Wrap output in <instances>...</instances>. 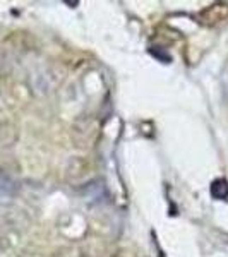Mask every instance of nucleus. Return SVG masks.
Listing matches in <instances>:
<instances>
[{
	"mask_svg": "<svg viewBox=\"0 0 228 257\" xmlns=\"http://www.w3.org/2000/svg\"><path fill=\"white\" fill-rule=\"evenodd\" d=\"M211 194L216 199H226L228 197V182L216 180L211 187Z\"/></svg>",
	"mask_w": 228,
	"mask_h": 257,
	"instance_id": "1",
	"label": "nucleus"
}]
</instances>
